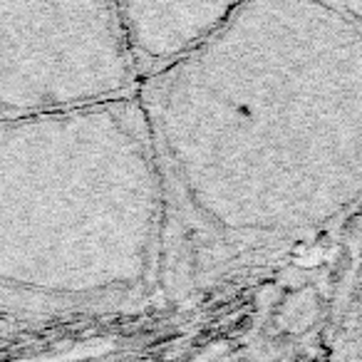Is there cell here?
Wrapping results in <instances>:
<instances>
[{"label":"cell","mask_w":362,"mask_h":362,"mask_svg":"<svg viewBox=\"0 0 362 362\" xmlns=\"http://www.w3.org/2000/svg\"><path fill=\"white\" fill-rule=\"evenodd\" d=\"M136 97L166 204L218 236L300 238L362 204V23L337 0H246Z\"/></svg>","instance_id":"6da1fadb"},{"label":"cell","mask_w":362,"mask_h":362,"mask_svg":"<svg viewBox=\"0 0 362 362\" xmlns=\"http://www.w3.org/2000/svg\"><path fill=\"white\" fill-rule=\"evenodd\" d=\"M166 189L136 92L0 117V300L67 305L146 281Z\"/></svg>","instance_id":"7a4b0ae2"},{"label":"cell","mask_w":362,"mask_h":362,"mask_svg":"<svg viewBox=\"0 0 362 362\" xmlns=\"http://www.w3.org/2000/svg\"><path fill=\"white\" fill-rule=\"evenodd\" d=\"M117 0H0V117L136 92Z\"/></svg>","instance_id":"3957f363"},{"label":"cell","mask_w":362,"mask_h":362,"mask_svg":"<svg viewBox=\"0 0 362 362\" xmlns=\"http://www.w3.org/2000/svg\"><path fill=\"white\" fill-rule=\"evenodd\" d=\"M243 3L246 0H117L139 80L197 50Z\"/></svg>","instance_id":"277c9868"}]
</instances>
